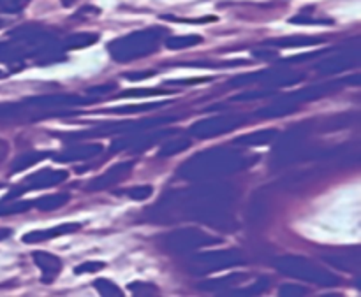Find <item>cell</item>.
I'll list each match as a JSON object with an SVG mask.
<instances>
[{
    "label": "cell",
    "mask_w": 361,
    "mask_h": 297,
    "mask_svg": "<svg viewBox=\"0 0 361 297\" xmlns=\"http://www.w3.org/2000/svg\"><path fill=\"white\" fill-rule=\"evenodd\" d=\"M115 84H104V87H95V88H88V94L90 95H97V94H108V91L115 90Z\"/></svg>",
    "instance_id": "cell-40"
},
{
    "label": "cell",
    "mask_w": 361,
    "mask_h": 297,
    "mask_svg": "<svg viewBox=\"0 0 361 297\" xmlns=\"http://www.w3.org/2000/svg\"><path fill=\"white\" fill-rule=\"evenodd\" d=\"M360 63V49L353 48L349 51L338 53V55L331 56V58L323 60L321 63H317L316 70L324 76H335V74H341L344 70L356 67Z\"/></svg>",
    "instance_id": "cell-13"
},
{
    "label": "cell",
    "mask_w": 361,
    "mask_h": 297,
    "mask_svg": "<svg viewBox=\"0 0 361 297\" xmlns=\"http://www.w3.org/2000/svg\"><path fill=\"white\" fill-rule=\"evenodd\" d=\"M279 137L277 129H267V130H257V132L243 134V136L236 137L235 144L236 146H263V144L274 143V139Z\"/></svg>",
    "instance_id": "cell-19"
},
{
    "label": "cell",
    "mask_w": 361,
    "mask_h": 297,
    "mask_svg": "<svg viewBox=\"0 0 361 297\" xmlns=\"http://www.w3.org/2000/svg\"><path fill=\"white\" fill-rule=\"evenodd\" d=\"M221 241V238H215L197 229H182V231H173L166 234L162 238V248L175 255H187V253H192L208 245H217Z\"/></svg>",
    "instance_id": "cell-7"
},
{
    "label": "cell",
    "mask_w": 361,
    "mask_h": 297,
    "mask_svg": "<svg viewBox=\"0 0 361 297\" xmlns=\"http://www.w3.org/2000/svg\"><path fill=\"white\" fill-rule=\"evenodd\" d=\"M34 206V201H6L0 199V217H6V215H14V213H23L28 211Z\"/></svg>",
    "instance_id": "cell-27"
},
{
    "label": "cell",
    "mask_w": 361,
    "mask_h": 297,
    "mask_svg": "<svg viewBox=\"0 0 361 297\" xmlns=\"http://www.w3.org/2000/svg\"><path fill=\"white\" fill-rule=\"evenodd\" d=\"M81 227H83V225L78 224V222H71V224L56 225V227L51 229H42V231H30L21 238V241L27 243V245H35V243L48 241V239L60 238V236L74 234V232L81 231Z\"/></svg>",
    "instance_id": "cell-16"
},
{
    "label": "cell",
    "mask_w": 361,
    "mask_h": 297,
    "mask_svg": "<svg viewBox=\"0 0 361 297\" xmlns=\"http://www.w3.org/2000/svg\"><path fill=\"white\" fill-rule=\"evenodd\" d=\"M51 155L53 153H49V151H28V153L20 155V157H18L16 160H13V164H11V172L14 175V172L27 171V169H30L32 165L39 164V162L51 157Z\"/></svg>",
    "instance_id": "cell-21"
},
{
    "label": "cell",
    "mask_w": 361,
    "mask_h": 297,
    "mask_svg": "<svg viewBox=\"0 0 361 297\" xmlns=\"http://www.w3.org/2000/svg\"><path fill=\"white\" fill-rule=\"evenodd\" d=\"M104 263H95V260H88V263L80 264V266L74 267V274H88V273H97V271L104 270Z\"/></svg>",
    "instance_id": "cell-36"
},
{
    "label": "cell",
    "mask_w": 361,
    "mask_h": 297,
    "mask_svg": "<svg viewBox=\"0 0 361 297\" xmlns=\"http://www.w3.org/2000/svg\"><path fill=\"white\" fill-rule=\"evenodd\" d=\"M323 53H326L324 49H321V51H312V53H305V55H296V56H289V58H282L281 62L282 65H286V63H300V62H307V60H312V58H317V56H321Z\"/></svg>",
    "instance_id": "cell-37"
},
{
    "label": "cell",
    "mask_w": 361,
    "mask_h": 297,
    "mask_svg": "<svg viewBox=\"0 0 361 297\" xmlns=\"http://www.w3.org/2000/svg\"><path fill=\"white\" fill-rule=\"evenodd\" d=\"M175 116H159V118H145L136 122V120H130V122H116V123H104V125H99L95 129L90 130H81V132H73L62 136L67 141H83V139H94V137H108L115 136V134H134L141 132V130L154 129V127L166 125V123L175 122Z\"/></svg>",
    "instance_id": "cell-6"
},
{
    "label": "cell",
    "mask_w": 361,
    "mask_h": 297,
    "mask_svg": "<svg viewBox=\"0 0 361 297\" xmlns=\"http://www.w3.org/2000/svg\"><path fill=\"white\" fill-rule=\"evenodd\" d=\"M127 197L133 201H147L148 197L154 194V187L152 185H143V187H134V189L127 190Z\"/></svg>",
    "instance_id": "cell-35"
},
{
    "label": "cell",
    "mask_w": 361,
    "mask_h": 297,
    "mask_svg": "<svg viewBox=\"0 0 361 297\" xmlns=\"http://www.w3.org/2000/svg\"><path fill=\"white\" fill-rule=\"evenodd\" d=\"M281 296H291V297H300V296H307L309 291L305 287H298V285H282L281 291H279Z\"/></svg>",
    "instance_id": "cell-38"
},
{
    "label": "cell",
    "mask_w": 361,
    "mask_h": 297,
    "mask_svg": "<svg viewBox=\"0 0 361 297\" xmlns=\"http://www.w3.org/2000/svg\"><path fill=\"white\" fill-rule=\"evenodd\" d=\"M256 158L257 157H250V155L240 150H233V148H212V150L200 151L192 158L183 162L176 175L187 182L222 178V176L245 171L250 165L256 164Z\"/></svg>",
    "instance_id": "cell-2"
},
{
    "label": "cell",
    "mask_w": 361,
    "mask_h": 297,
    "mask_svg": "<svg viewBox=\"0 0 361 297\" xmlns=\"http://www.w3.org/2000/svg\"><path fill=\"white\" fill-rule=\"evenodd\" d=\"M94 287L101 296H106V297H122L123 296L122 289H120L115 282L108 280V278H97V280L94 282Z\"/></svg>",
    "instance_id": "cell-30"
},
{
    "label": "cell",
    "mask_w": 361,
    "mask_h": 297,
    "mask_svg": "<svg viewBox=\"0 0 361 297\" xmlns=\"http://www.w3.org/2000/svg\"><path fill=\"white\" fill-rule=\"evenodd\" d=\"M173 94V90H166V88H136V90L120 91L116 94V99H137V97H152V95H168Z\"/></svg>",
    "instance_id": "cell-29"
},
{
    "label": "cell",
    "mask_w": 361,
    "mask_h": 297,
    "mask_svg": "<svg viewBox=\"0 0 361 297\" xmlns=\"http://www.w3.org/2000/svg\"><path fill=\"white\" fill-rule=\"evenodd\" d=\"M324 42L323 37H307V35H289V37L268 39L264 44L271 48H303V46H316Z\"/></svg>",
    "instance_id": "cell-18"
},
{
    "label": "cell",
    "mask_w": 361,
    "mask_h": 297,
    "mask_svg": "<svg viewBox=\"0 0 361 297\" xmlns=\"http://www.w3.org/2000/svg\"><path fill=\"white\" fill-rule=\"evenodd\" d=\"M268 287H270V278L263 277L257 278L256 284L250 285L249 289H231L228 292V296H259L263 292H267Z\"/></svg>",
    "instance_id": "cell-28"
},
{
    "label": "cell",
    "mask_w": 361,
    "mask_h": 297,
    "mask_svg": "<svg viewBox=\"0 0 361 297\" xmlns=\"http://www.w3.org/2000/svg\"><path fill=\"white\" fill-rule=\"evenodd\" d=\"M190 146H192V141L189 137H178V139L166 141V143H162L161 150H159V157H173V155H178L182 151L189 150Z\"/></svg>",
    "instance_id": "cell-25"
},
{
    "label": "cell",
    "mask_w": 361,
    "mask_h": 297,
    "mask_svg": "<svg viewBox=\"0 0 361 297\" xmlns=\"http://www.w3.org/2000/svg\"><path fill=\"white\" fill-rule=\"evenodd\" d=\"M60 2H62L63 7H71V6H74L76 2H80V0H60Z\"/></svg>",
    "instance_id": "cell-42"
},
{
    "label": "cell",
    "mask_w": 361,
    "mask_h": 297,
    "mask_svg": "<svg viewBox=\"0 0 361 297\" xmlns=\"http://www.w3.org/2000/svg\"><path fill=\"white\" fill-rule=\"evenodd\" d=\"M296 111H298V109H296L295 106L288 104V102H284L282 99H279L274 104H268L267 108H261L259 111H256V116H259V118H282V116L293 115V113Z\"/></svg>",
    "instance_id": "cell-22"
},
{
    "label": "cell",
    "mask_w": 361,
    "mask_h": 297,
    "mask_svg": "<svg viewBox=\"0 0 361 297\" xmlns=\"http://www.w3.org/2000/svg\"><path fill=\"white\" fill-rule=\"evenodd\" d=\"M249 120L245 116H235V115H224L215 116V118H203L200 122L194 123L189 129V134L196 139H214V137L224 136V134L231 132V130L240 129Z\"/></svg>",
    "instance_id": "cell-9"
},
{
    "label": "cell",
    "mask_w": 361,
    "mask_h": 297,
    "mask_svg": "<svg viewBox=\"0 0 361 297\" xmlns=\"http://www.w3.org/2000/svg\"><path fill=\"white\" fill-rule=\"evenodd\" d=\"M176 130H141V132L129 134L123 139L113 141L111 151L113 153H118V151H130V153H143L148 148H152L154 144L161 143L164 137L171 136Z\"/></svg>",
    "instance_id": "cell-10"
},
{
    "label": "cell",
    "mask_w": 361,
    "mask_h": 297,
    "mask_svg": "<svg viewBox=\"0 0 361 297\" xmlns=\"http://www.w3.org/2000/svg\"><path fill=\"white\" fill-rule=\"evenodd\" d=\"M67 178H69V172L62 171V169H41V171L27 176L25 178V185H27L28 190H39L46 189V187L60 185Z\"/></svg>",
    "instance_id": "cell-14"
},
{
    "label": "cell",
    "mask_w": 361,
    "mask_h": 297,
    "mask_svg": "<svg viewBox=\"0 0 361 297\" xmlns=\"http://www.w3.org/2000/svg\"><path fill=\"white\" fill-rule=\"evenodd\" d=\"M69 194H53V196L39 197L37 201H34V206L41 211H55L59 208L66 206L69 203Z\"/></svg>",
    "instance_id": "cell-24"
},
{
    "label": "cell",
    "mask_w": 361,
    "mask_h": 297,
    "mask_svg": "<svg viewBox=\"0 0 361 297\" xmlns=\"http://www.w3.org/2000/svg\"><path fill=\"white\" fill-rule=\"evenodd\" d=\"M249 264V257L242 252V250L229 248V250H214V252H203L194 253L187 257L185 270L190 274H203L215 273L221 270H229V267L245 266Z\"/></svg>",
    "instance_id": "cell-5"
},
{
    "label": "cell",
    "mask_w": 361,
    "mask_h": 297,
    "mask_svg": "<svg viewBox=\"0 0 361 297\" xmlns=\"http://www.w3.org/2000/svg\"><path fill=\"white\" fill-rule=\"evenodd\" d=\"M275 267L284 277L295 278V280L300 282H307V284L319 285V287H335V285L341 284V278L337 274L323 270L317 264H314L312 260L303 259V257H281L275 263Z\"/></svg>",
    "instance_id": "cell-4"
},
{
    "label": "cell",
    "mask_w": 361,
    "mask_h": 297,
    "mask_svg": "<svg viewBox=\"0 0 361 297\" xmlns=\"http://www.w3.org/2000/svg\"><path fill=\"white\" fill-rule=\"evenodd\" d=\"M305 80V74L302 72H293L288 69H264V70H256V72L250 74H242V76H236L229 81V87H245V84H254L261 83L264 87H289V84H296L300 81Z\"/></svg>",
    "instance_id": "cell-8"
},
{
    "label": "cell",
    "mask_w": 361,
    "mask_h": 297,
    "mask_svg": "<svg viewBox=\"0 0 361 297\" xmlns=\"http://www.w3.org/2000/svg\"><path fill=\"white\" fill-rule=\"evenodd\" d=\"M254 56H257V58H263V60H271V58H277V51H275V48L256 49V51H254Z\"/></svg>",
    "instance_id": "cell-39"
},
{
    "label": "cell",
    "mask_w": 361,
    "mask_h": 297,
    "mask_svg": "<svg viewBox=\"0 0 361 297\" xmlns=\"http://www.w3.org/2000/svg\"><path fill=\"white\" fill-rule=\"evenodd\" d=\"M201 42H203V37L200 35H169L166 37L164 44L168 49H187Z\"/></svg>",
    "instance_id": "cell-26"
},
{
    "label": "cell",
    "mask_w": 361,
    "mask_h": 297,
    "mask_svg": "<svg viewBox=\"0 0 361 297\" xmlns=\"http://www.w3.org/2000/svg\"><path fill=\"white\" fill-rule=\"evenodd\" d=\"M168 30L162 27H148L143 30L130 32L123 37L113 39L108 44V53L113 60L120 63L145 58L159 51V46L164 41Z\"/></svg>",
    "instance_id": "cell-3"
},
{
    "label": "cell",
    "mask_w": 361,
    "mask_h": 297,
    "mask_svg": "<svg viewBox=\"0 0 361 297\" xmlns=\"http://www.w3.org/2000/svg\"><path fill=\"white\" fill-rule=\"evenodd\" d=\"M321 259L341 271L358 273L361 259L360 246H351V248H330L321 255Z\"/></svg>",
    "instance_id": "cell-12"
},
{
    "label": "cell",
    "mask_w": 361,
    "mask_h": 297,
    "mask_svg": "<svg viewBox=\"0 0 361 297\" xmlns=\"http://www.w3.org/2000/svg\"><path fill=\"white\" fill-rule=\"evenodd\" d=\"M161 102H155V104H145V106H122V108H113L108 109L104 113H115V115H127V113H143V111H152V109L161 108Z\"/></svg>",
    "instance_id": "cell-32"
},
{
    "label": "cell",
    "mask_w": 361,
    "mask_h": 297,
    "mask_svg": "<svg viewBox=\"0 0 361 297\" xmlns=\"http://www.w3.org/2000/svg\"><path fill=\"white\" fill-rule=\"evenodd\" d=\"M243 280H247V274L233 273L224 278H215V280L204 282V284H201L200 287L203 289V291H215V292H221V294H228L231 289L238 287Z\"/></svg>",
    "instance_id": "cell-20"
},
{
    "label": "cell",
    "mask_w": 361,
    "mask_h": 297,
    "mask_svg": "<svg viewBox=\"0 0 361 297\" xmlns=\"http://www.w3.org/2000/svg\"><path fill=\"white\" fill-rule=\"evenodd\" d=\"M289 23L293 25H334L335 21L334 20H328V18H312V16H302V14H298V16H293L291 20H289Z\"/></svg>",
    "instance_id": "cell-33"
},
{
    "label": "cell",
    "mask_w": 361,
    "mask_h": 297,
    "mask_svg": "<svg viewBox=\"0 0 361 297\" xmlns=\"http://www.w3.org/2000/svg\"><path fill=\"white\" fill-rule=\"evenodd\" d=\"M4 77H7V74L4 70H0V80H4Z\"/></svg>",
    "instance_id": "cell-44"
},
{
    "label": "cell",
    "mask_w": 361,
    "mask_h": 297,
    "mask_svg": "<svg viewBox=\"0 0 361 297\" xmlns=\"http://www.w3.org/2000/svg\"><path fill=\"white\" fill-rule=\"evenodd\" d=\"M148 76H154V72L152 70H147V72H133V74H123V77L129 81H137V80H145V77Z\"/></svg>",
    "instance_id": "cell-41"
},
{
    "label": "cell",
    "mask_w": 361,
    "mask_h": 297,
    "mask_svg": "<svg viewBox=\"0 0 361 297\" xmlns=\"http://www.w3.org/2000/svg\"><path fill=\"white\" fill-rule=\"evenodd\" d=\"M99 41V34H92V32H81V34H71L69 37H66V41L62 42V51L66 49H83L88 46L95 44Z\"/></svg>",
    "instance_id": "cell-23"
},
{
    "label": "cell",
    "mask_w": 361,
    "mask_h": 297,
    "mask_svg": "<svg viewBox=\"0 0 361 297\" xmlns=\"http://www.w3.org/2000/svg\"><path fill=\"white\" fill-rule=\"evenodd\" d=\"M129 292H133L134 296H159V289L148 282H133L129 284Z\"/></svg>",
    "instance_id": "cell-31"
},
{
    "label": "cell",
    "mask_w": 361,
    "mask_h": 297,
    "mask_svg": "<svg viewBox=\"0 0 361 297\" xmlns=\"http://www.w3.org/2000/svg\"><path fill=\"white\" fill-rule=\"evenodd\" d=\"M235 192L228 185H207L185 192L164 194L154 210H162L161 217L180 213L182 220H196L215 229L231 232L236 227L233 220Z\"/></svg>",
    "instance_id": "cell-1"
},
{
    "label": "cell",
    "mask_w": 361,
    "mask_h": 297,
    "mask_svg": "<svg viewBox=\"0 0 361 297\" xmlns=\"http://www.w3.org/2000/svg\"><path fill=\"white\" fill-rule=\"evenodd\" d=\"M6 146H7V144L4 143V141H0V158H2L4 155H6V151H7Z\"/></svg>",
    "instance_id": "cell-43"
},
{
    "label": "cell",
    "mask_w": 361,
    "mask_h": 297,
    "mask_svg": "<svg viewBox=\"0 0 361 297\" xmlns=\"http://www.w3.org/2000/svg\"><path fill=\"white\" fill-rule=\"evenodd\" d=\"M101 151V144H73V146L60 151V153H53L51 157L55 158V162H59V164H69V162H83L88 160V158H94L95 155H99Z\"/></svg>",
    "instance_id": "cell-17"
},
{
    "label": "cell",
    "mask_w": 361,
    "mask_h": 297,
    "mask_svg": "<svg viewBox=\"0 0 361 297\" xmlns=\"http://www.w3.org/2000/svg\"><path fill=\"white\" fill-rule=\"evenodd\" d=\"M28 2L30 0H0V13H20L27 7Z\"/></svg>",
    "instance_id": "cell-34"
},
{
    "label": "cell",
    "mask_w": 361,
    "mask_h": 297,
    "mask_svg": "<svg viewBox=\"0 0 361 297\" xmlns=\"http://www.w3.org/2000/svg\"><path fill=\"white\" fill-rule=\"evenodd\" d=\"M32 259H34L35 266L41 270L42 284H53L59 278L60 271H62V260L59 257L49 252L37 250V252H32Z\"/></svg>",
    "instance_id": "cell-15"
},
{
    "label": "cell",
    "mask_w": 361,
    "mask_h": 297,
    "mask_svg": "<svg viewBox=\"0 0 361 297\" xmlns=\"http://www.w3.org/2000/svg\"><path fill=\"white\" fill-rule=\"evenodd\" d=\"M133 169H134V160L118 162V164H115L113 168H109L104 175L92 179V182L87 185V189L90 190V192H101V190L111 189V187L118 185V183H122L123 179L129 178Z\"/></svg>",
    "instance_id": "cell-11"
}]
</instances>
